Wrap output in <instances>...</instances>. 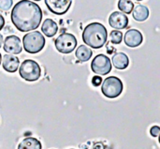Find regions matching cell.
<instances>
[{
  "mask_svg": "<svg viewBox=\"0 0 160 149\" xmlns=\"http://www.w3.org/2000/svg\"><path fill=\"white\" fill-rule=\"evenodd\" d=\"M71 0H45V5L48 9L56 15H63L67 13L71 6Z\"/></svg>",
  "mask_w": 160,
  "mask_h": 149,
  "instance_id": "obj_8",
  "label": "cell"
},
{
  "mask_svg": "<svg viewBox=\"0 0 160 149\" xmlns=\"http://www.w3.org/2000/svg\"><path fill=\"white\" fill-rule=\"evenodd\" d=\"M11 21L20 32H29L37 29L42 20L40 7L29 0L19 1L11 10Z\"/></svg>",
  "mask_w": 160,
  "mask_h": 149,
  "instance_id": "obj_1",
  "label": "cell"
},
{
  "mask_svg": "<svg viewBox=\"0 0 160 149\" xmlns=\"http://www.w3.org/2000/svg\"><path fill=\"white\" fill-rule=\"evenodd\" d=\"M109 23L111 27L114 28L115 30L125 29L128 25V18L123 12L114 11L109 17Z\"/></svg>",
  "mask_w": 160,
  "mask_h": 149,
  "instance_id": "obj_9",
  "label": "cell"
},
{
  "mask_svg": "<svg viewBox=\"0 0 160 149\" xmlns=\"http://www.w3.org/2000/svg\"><path fill=\"white\" fill-rule=\"evenodd\" d=\"M41 143L33 137H27L23 139L18 146V149H41Z\"/></svg>",
  "mask_w": 160,
  "mask_h": 149,
  "instance_id": "obj_17",
  "label": "cell"
},
{
  "mask_svg": "<svg viewBox=\"0 0 160 149\" xmlns=\"http://www.w3.org/2000/svg\"><path fill=\"white\" fill-rule=\"evenodd\" d=\"M91 69L94 73L105 76L108 75L112 70V63L108 56L104 54H98L97 55L92 63H91Z\"/></svg>",
  "mask_w": 160,
  "mask_h": 149,
  "instance_id": "obj_7",
  "label": "cell"
},
{
  "mask_svg": "<svg viewBox=\"0 0 160 149\" xmlns=\"http://www.w3.org/2000/svg\"><path fill=\"white\" fill-rule=\"evenodd\" d=\"M124 90L123 82L120 78L116 77H107L101 87V91L104 96L110 99H113L121 95Z\"/></svg>",
  "mask_w": 160,
  "mask_h": 149,
  "instance_id": "obj_5",
  "label": "cell"
},
{
  "mask_svg": "<svg viewBox=\"0 0 160 149\" xmlns=\"http://www.w3.org/2000/svg\"><path fill=\"white\" fill-rule=\"evenodd\" d=\"M118 8L127 14H130L134 8V4L130 0H119L118 2Z\"/></svg>",
  "mask_w": 160,
  "mask_h": 149,
  "instance_id": "obj_18",
  "label": "cell"
},
{
  "mask_svg": "<svg viewBox=\"0 0 160 149\" xmlns=\"http://www.w3.org/2000/svg\"><path fill=\"white\" fill-rule=\"evenodd\" d=\"M3 69H5L8 73H14L18 70L20 65V61L18 57L11 54H5L3 56L2 62Z\"/></svg>",
  "mask_w": 160,
  "mask_h": 149,
  "instance_id": "obj_12",
  "label": "cell"
},
{
  "mask_svg": "<svg viewBox=\"0 0 160 149\" xmlns=\"http://www.w3.org/2000/svg\"><path fill=\"white\" fill-rule=\"evenodd\" d=\"M113 66L118 70H124L128 68L129 64V59L128 55L124 52H116L112 58Z\"/></svg>",
  "mask_w": 160,
  "mask_h": 149,
  "instance_id": "obj_13",
  "label": "cell"
},
{
  "mask_svg": "<svg viewBox=\"0 0 160 149\" xmlns=\"http://www.w3.org/2000/svg\"><path fill=\"white\" fill-rule=\"evenodd\" d=\"M159 132L160 129L158 126H154V127H152L151 130H150V133H151V135H152L153 137H158V136L159 135Z\"/></svg>",
  "mask_w": 160,
  "mask_h": 149,
  "instance_id": "obj_22",
  "label": "cell"
},
{
  "mask_svg": "<svg viewBox=\"0 0 160 149\" xmlns=\"http://www.w3.org/2000/svg\"><path fill=\"white\" fill-rule=\"evenodd\" d=\"M12 4H13L12 0H0V9L7 11L10 9V7H12Z\"/></svg>",
  "mask_w": 160,
  "mask_h": 149,
  "instance_id": "obj_20",
  "label": "cell"
},
{
  "mask_svg": "<svg viewBox=\"0 0 160 149\" xmlns=\"http://www.w3.org/2000/svg\"><path fill=\"white\" fill-rule=\"evenodd\" d=\"M143 36L142 33L137 29H130L128 30L124 36L125 44L129 48H136L142 43Z\"/></svg>",
  "mask_w": 160,
  "mask_h": 149,
  "instance_id": "obj_11",
  "label": "cell"
},
{
  "mask_svg": "<svg viewBox=\"0 0 160 149\" xmlns=\"http://www.w3.org/2000/svg\"><path fill=\"white\" fill-rule=\"evenodd\" d=\"M34 1H40V0H34Z\"/></svg>",
  "mask_w": 160,
  "mask_h": 149,
  "instance_id": "obj_28",
  "label": "cell"
},
{
  "mask_svg": "<svg viewBox=\"0 0 160 149\" xmlns=\"http://www.w3.org/2000/svg\"><path fill=\"white\" fill-rule=\"evenodd\" d=\"M2 44H3V35L0 34V48L2 47Z\"/></svg>",
  "mask_w": 160,
  "mask_h": 149,
  "instance_id": "obj_25",
  "label": "cell"
},
{
  "mask_svg": "<svg viewBox=\"0 0 160 149\" xmlns=\"http://www.w3.org/2000/svg\"><path fill=\"white\" fill-rule=\"evenodd\" d=\"M4 50L8 54H19L22 51L21 39L16 35H8L4 40Z\"/></svg>",
  "mask_w": 160,
  "mask_h": 149,
  "instance_id": "obj_10",
  "label": "cell"
},
{
  "mask_svg": "<svg viewBox=\"0 0 160 149\" xmlns=\"http://www.w3.org/2000/svg\"><path fill=\"white\" fill-rule=\"evenodd\" d=\"M102 83V78L101 77H98V76H95L92 79V84L95 86V87H98L100 86V84Z\"/></svg>",
  "mask_w": 160,
  "mask_h": 149,
  "instance_id": "obj_21",
  "label": "cell"
},
{
  "mask_svg": "<svg viewBox=\"0 0 160 149\" xmlns=\"http://www.w3.org/2000/svg\"><path fill=\"white\" fill-rule=\"evenodd\" d=\"M41 31L42 33L48 36V37H52L58 31V26L56 22L52 20V19H46L42 25H41Z\"/></svg>",
  "mask_w": 160,
  "mask_h": 149,
  "instance_id": "obj_14",
  "label": "cell"
},
{
  "mask_svg": "<svg viewBox=\"0 0 160 149\" xmlns=\"http://www.w3.org/2000/svg\"><path fill=\"white\" fill-rule=\"evenodd\" d=\"M20 77L29 82L37 81L41 76V69L39 64L33 60H25L21 64L19 69Z\"/></svg>",
  "mask_w": 160,
  "mask_h": 149,
  "instance_id": "obj_4",
  "label": "cell"
},
{
  "mask_svg": "<svg viewBox=\"0 0 160 149\" xmlns=\"http://www.w3.org/2000/svg\"><path fill=\"white\" fill-rule=\"evenodd\" d=\"M1 62H2V56H1V53H0V64H1Z\"/></svg>",
  "mask_w": 160,
  "mask_h": 149,
  "instance_id": "obj_26",
  "label": "cell"
},
{
  "mask_svg": "<svg viewBox=\"0 0 160 149\" xmlns=\"http://www.w3.org/2000/svg\"><path fill=\"white\" fill-rule=\"evenodd\" d=\"M93 149H105V146L101 142H97L93 145Z\"/></svg>",
  "mask_w": 160,
  "mask_h": 149,
  "instance_id": "obj_23",
  "label": "cell"
},
{
  "mask_svg": "<svg viewBox=\"0 0 160 149\" xmlns=\"http://www.w3.org/2000/svg\"><path fill=\"white\" fill-rule=\"evenodd\" d=\"M54 45L59 52L63 54H68L77 47V39L72 34L64 33L55 39Z\"/></svg>",
  "mask_w": 160,
  "mask_h": 149,
  "instance_id": "obj_6",
  "label": "cell"
},
{
  "mask_svg": "<svg viewBox=\"0 0 160 149\" xmlns=\"http://www.w3.org/2000/svg\"><path fill=\"white\" fill-rule=\"evenodd\" d=\"M135 1H142V0H135Z\"/></svg>",
  "mask_w": 160,
  "mask_h": 149,
  "instance_id": "obj_27",
  "label": "cell"
},
{
  "mask_svg": "<svg viewBox=\"0 0 160 149\" xmlns=\"http://www.w3.org/2000/svg\"><path fill=\"white\" fill-rule=\"evenodd\" d=\"M132 15L137 21H144L149 17V9L143 5H137L132 10Z\"/></svg>",
  "mask_w": 160,
  "mask_h": 149,
  "instance_id": "obj_15",
  "label": "cell"
},
{
  "mask_svg": "<svg viewBox=\"0 0 160 149\" xmlns=\"http://www.w3.org/2000/svg\"><path fill=\"white\" fill-rule=\"evenodd\" d=\"M92 55H93L92 49L90 48L86 47L85 45L79 46L77 50H76V58L82 63L89 61L91 59Z\"/></svg>",
  "mask_w": 160,
  "mask_h": 149,
  "instance_id": "obj_16",
  "label": "cell"
},
{
  "mask_svg": "<svg viewBox=\"0 0 160 149\" xmlns=\"http://www.w3.org/2000/svg\"><path fill=\"white\" fill-rule=\"evenodd\" d=\"M110 40L112 44H120L123 40V34L118 30H113L110 34Z\"/></svg>",
  "mask_w": 160,
  "mask_h": 149,
  "instance_id": "obj_19",
  "label": "cell"
},
{
  "mask_svg": "<svg viewBox=\"0 0 160 149\" xmlns=\"http://www.w3.org/2000/svg\"><path fill=\"white\" fill-rule=\"evenodd\" d=\"M23 49L30 54L40 52L45 46V38L38 31H34L26 34L22 38Z\"/></svg>",
  "mask_w": 160,
  "mask_h": 149,
  "instance_id": "obj_3",
  "label": "cell"
},
{
  "mask_svg": "<svg viewBox=\"0 0 160 149\" xmlns=\"http://www.w3.org/2000/svg\"><path fill=\"white\" fill-rule=\"evenodd\" d=\"M4 25H5V19H4V17L0 14V30L3 29Z\"/></svg>",
  "mask_w": 160,
  "mask_h": 149,
  "instance_id": "obj_24",
  "label": "cell"
},
{
  "mask_svg": "<svg viewBox=\"0 0 160 149\" xmlns=\"http://www.w3.org/2000/svg\"><path fill=\"white\" fill-rule=\"evenodd\" d=\"M108 39L106 27L100 22H92L88 24L82 32V40L85 45L93 49L102 48Z\"/></svg>",
  "mask_w": 160,
  "mask_h": 149,
  "instance_id": "obj_2",
  "label": "cell"
}]
</instances>
